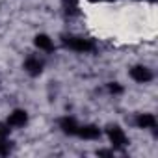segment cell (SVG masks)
Segmentation results:
<instances>
[{"instance_id":"277c9868","label":"cell","mask_w":158,"mask_h":158,"mask_svg":"<svg viewBox=\"0 0 158 158\" xmlns=\"http://www.w3.org/2000/svg\"><path fill=\"white\" fill-rule=\"evenodd\" d=\"M76 136H80L84 139H99L101 138V128L95 125H84V127H78Z\"/></svg>"},{"instance_id":"52a82bcc","label":"cell","mask_w":158,"mask_h":158,"mask_svg":"<svg viewBox=\"0 0 158 158\" xmlns=\"http://www.w3.org/2000/svg\"><path fill=\"white\" fill-rule=\"evenodd\" d=\"M136 125L139 128H154L156 127V117L152 114H139L136 117Z\"/></svg>"},{"instance_id":"5b68a950","label":"cell","mask_w":158,"mask_h":158,"mask_svg":"<svg viewBox=\"0 0 158 158\" xmlns=\"http://www.w3.org/2000/svg\"><path fill=\"white\" fill-rule=\"evenodd\" d=\"M28 121V115L24 110H15L13 114H10L8 117V127H24Z\"/></svg>"},{"instance_id":"6da1fadb","label":"cell","mask_w":158,"mask_h":158,"mask_svg":"<svg viewBox=\"0 0 158 158\" xmlns=\"http://www.w3.org/2000/svg\"><path fill=\"white\" fill-rule=\"evenodd\" d=\"M63 45L74 52H91L95 48L93 41L89 39H84V37H65L63 39Z\"/></svg>"},{"instance_id":"8fae6325","label":"cell","mask_w":158,"mask_h":158,"mask_svg":"<svg viewBox=\"0 0 158 158\" xmlns=\"http://www.w3.org/2000/svg\"><path fill=\"white\" fill-rule=\"evenodd\" d=\"M108 89H110L112 93H121V91H123V88H121L119 84H115V82H114V84H110V86H108Z\"/></svg>"},{"instance_id":"7a4b0ae2","label":"cell","mask_w":158,"mask_h":158,"mask_svg":"<svg viewBox=\"0 0 158 158\" xmlns=\"http://www.w3.org/2000/svg\"><path fill=\"white\" fill-rule=\"evenodd\" d=\"M106 134H108V138H110V141H112V145H114L115 149H123V147L128 143V139H127L123 128H119L117 125H110V127L106 128Z\"/></svg>"},{"instance_id":"7c38bea8","label":"cell","mask_w":158,"mask_h":158,"mask_svg":"<svg viewBox=\"0 0 158 158\" xmlns=\"http://www.w3.org/2000/svg\"><path fill=\"white\" fill-rule=\"evenodd\" d=\"M8 132H10V128H8L6 125L0 123V138H6V136H8Z\"/></svg>"},{"instance_id":"3957f363","label":"cell","mask_w":158,"mask_h":158,"mask_svg":"<svg viewBox=\"0 0 158 158\" xmlns=\"http://www.w3.org/2000/svg\"><path fill=\"white\" fill-rule=\"evenodd\" d=\"M130 78H132V80H136V82H139V84H145V82L152 80V73H151V69L138 65V67H132L130 69Z\"/></svg>"},{"instance_id":"30bf717a","label":"cell","mask_w":158,"mask_h":158,"mask_svg":"<svg viewBox=\"0 0 158 158\" xmlns=\"http://www.w3.org/2000/svg\"><path fill=\"white\" fill-rule=\"evenodd\" d=\"M10 151H11V143L6 138H0V156L10 154Z\"/></svg>"},{"instance_id":"8992f818","label":"cell","mask_w":158,"mask_h":158,"mask_svg":"<svg viewBox=\"0 0 158 158\" xmlns=\"http://www.w3.org/2000/svg\"><path fill=\"white\" fill-rule=\"evenodd\" d=\"M24 69H26L32 76H37V74L43 71V61H41L39 58L32 56V58H28V60L24 61Z\"/></svg>"},{"instance_id":"9c48e42d","label":"cell","mask_w":158,"mask_h":158,"mask_svg":"<svg viewBox=\"0 0 158 158\" xmlns=\"http://www.w3.org/2000/svg\"><path fill=\"white\" fill-rule=\"evenodd\" d=\"M35 47L41 48V50H45V52L54 50V43H52V39H50L48 35H45V34H39V35L35 37Z\"/></svg>"},{"instance_id":"ba28073f","label":"cell","mask_w":158,"mask_h":158,"mask_svg":"<svg viewBox=\"0 0 158 158\" xmlns=\"http://www.w3.org/2000/svg\"><path fill=\"white\" fill-rule=\"evenodd\" d=\"M60 127H61V130H63L65 134H69V136H76L78 123H76L73 117H63V119L60 121Z\"/></svg>"}]
</instances>
